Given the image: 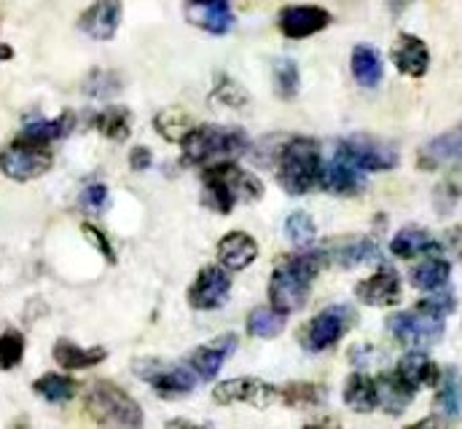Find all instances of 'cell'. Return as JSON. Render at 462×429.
<instances>
[{"mask_svg": "<svg viewBox=\"0 0 462 429\" xmlns=\"http://www.w3.org/2000/svg\"><path fill=\"white\" fill-rule=\"evenodd\" d=\"M328 263L326 252H301V255H285L272 274L269 282V301L277 312L291 315L304 309L310 290H312V279L323 271V266Z\"/></svg>", "mask_w": 462, "mask_h": 429, "instance_id": "6da1fadb", "label": "cell"}, {"mask_svg": "<svg viewBox=\"0 0 462 429\" xmlns=\"http://www.w3.org/2000/svg\"><path fill=\"white\" fill-rule=\"evenodd\" d=\"M202 183L205 205L221 214H229L236 202H258L263 196V183L253 172H245L231 161L205 169Z\"/></svg>", "mask_w": 462, "mask_h": 429, "instance_id": "7a4b0ae2", "label": "cell"}, {"mask_svg": "<svg viewBox=\"0 0 462 429\" xmlns=\"http://www.w3.org/2000/svg\"><path fill=\"white\" fill-rule=\"evenodd\" d=\"M320 148L312 137H293L277 159V180L285 194L304 196L320 178Z\"/></svg>", "mask_w": 462, "mask_h": 429, "instance_id": "3957f363", "label": "cell"}, {"mask_svg": "<svg viewBox=\"0 0 462 429\" xmlns=\"http://www.w3.org/2000/svg\"><path fill=\"white\" fill-rule=\"evenodd\" d=\"M84 406L97 424H111V427H140L143 424L140 406L111 381H92L84 395Z\"/></svg>", "mask_w": 462, "mask_h": 429, "instance_id": "277c9868", "label": "cell"}, {"mask_svg": "<svg viewBox=\"0 0 462 429\" xmlns=\"http://www.w3.org/2000/svg\"><path fill=\"white\" fill-rule=\"evenodd\" d=\"M180 145L186 164H208L218 156H239L247 148V134L229 126H191Z\"/></svg>", "mask_w": 462, "mask_h": 429, "instance_id": "5b68a950", "label": "cell"}, {"mask_svg": "<svg viewBox=\"0 0 462 429\" xmlns=\"http://www.w3.org/2000/svg\"><path fill=\"white\" fill-rule=\"evenodd\" d=\"M51 167V151L49 145H32L24 140H14L8 148L0 151V172L16 183L35 180L46 175Z\"/></svg>", "mask_w": 462, "mask_h": 429, "instance_id": "8992f818", "label": "cell"}, {"mask_svg": "<svg viewBox=\"0 0 462 429\" xmlns=\"http://www.w3.org/2000/svg\"><path fill=\"white\" fill-rule=\"evenodd\" d=\"M132 370L137 379L148 381L162 395H189L197 387V376L186 365H175V362L148 357V360H134Z\"/></svg>", "mask_w": 462, "mask_h": 429, "instance_id": "52a82bcc", "label": "cell"}, {"mask_svg": "<svg viewBox=\"0 0 462 429\" xmlns=\"http://www.w3.org/2000/svg\"><path fill=\"white\" fill-rule=\"evenodd\" d=\"M339 159L349 161L352 167H357L360 172H384L398 167V151L376 137H365V134H355L345 142H339L337 151Z\"/></svg>", "mask_w": 462, "mask_h": 429, "instance_id": "ba28073f", "label": "cell"}, {"mask_svg": "<svg viewBox=\"0 0 462 429\" xmlns=\"http://www.w3.org/2000/svg\"><path fill=\"white\" fill-rule=\"evenodd\" d=\"M387 330L406 346H433L444 338V317L428 315L422 309L398 312L387 317Z\"/></svg>", "mask_w": 462, "mask_h": 429, "instance_id": "9c48e42d", "label": "cell"}, {"mask_svg": "<svg viewBox=\"0 0 462 429\" xmlns=\"http://www.w3.org/2000/svg\"><path fill=\"white\" fill-rule=\"evenodd\" d=\"M355 324V312L349 306H328L301 333V343L307 351H326L345 338V333Z\"/></svg>", "mask_w": 462, "mask_h": 429, "instance_id": "30bf717a", "label": "cell"}, {"mask_svg": "<svg viewBox=\"0 0 462 429\" xmlns=\"http://www.w3.org/2000/svg\"><path fill=\"white\" fill-rule=\"evenodd\" d=\"M277 395H280V389H274L272 384H266L261 379H253V376H239V379L218 384L216 392H213V400L218 406L245 403V406H253V408H269L277 400Z\"/></svg>", "mask_w": 462, "mask_h": 429, "instance_id": "8fae6325", "label": "cell"}, {"mask_svg": "<svg viewBox=\"0 0 462 429\" xmlns=\"http://www.w3.org/2000/svg\"><path fill=\"white\" fill-rule=\"evenodd\" d=\"M331 24V14L320 5H288L277 16V27L285 38L301 41Z\"/></svg>", "mask_w": 462, "mask_h": 429, "instance_id": "7c38bea8", "label": "cell"}, {"mask_svg": "<svg viewBox=\"0 0 462 429\" xmlns=\"http://www.w3.org/2000/svg\"><path fill=\"white\" fill-rule=\"evenodd\" d=\"M231 290V277L221 266H208L197 274L191 290H189V304L194 309H218Z\"/></svg>", "mask_w": 462, "mask_h": 429, "instance_id": "4fadbf2b", "label": "cell"}, {"mask_svg": "<svg viewBox=\"0 0 462 429\" xmlns=\"http://www.w3.org/2000/svg\"><path fill=\"white\" fill-rule=\"evenodd\" d=\"M355 298L365 306H395L401 301V277L393 269H379L355 285Z\"/></svg>", "mask_w": 462, "mask_h": 429, "instance_id": "5bb4252c", "label": "cell"}, {"mask_svg": "<svg viewBox=\"0 0 462 429\" xmlns=\"http://www.w3.org/2000/svg\"><path fill=\"white\" fill-rule=\"evenodd\" d=\"M398 73L409 76V78H422L430 68V51L425 46L422 38L417 35H409V32H401L398 41L393 43V51H390Z\"/></svg>", "mask_w": 462, "mask_h": 429, "instance_id": "9a60e30c", "label": "cell"}, {"mask_svg": "<svg viewBox=\"0 0 462 429\" xmlns=\"http://www.w3.org/2000/svg\"><path fill=\"white\" fill-rule=\"evenodd\" d=\"M186 19L213 35L229 32L234 24L229 0H186Z\"/></svg>", "mask_w": 462, "mask_h": 429, "instance_id": "2e32d148", "label": "cell"}, {"mask_svg": "<svg viewBox=\"0 0 462 429\" xmlns=\"http://www.w3.org/2000/svg\"><path fill=\"white\" fill-rule=\"evenodd\" d=\"M121 22V3L118 0H95L79 19V27L95 41H111Z\"/></svg>", "mask_w": 462, "mask_h": 429, "instance_id": "e0dca14e", "label": "cell"}, {"mask_svg": "<svg viewBox=\"0 0 462 429\" xmlns=\"http://www.w3.org/2000/svg\"><path fill=\"white\" fill-rule=\"evenodd\" d=\"M318 183L328 191V194H337V196H357L363 188H365V178L357 167H352L345 159H334L331 164L320 167V178Z\"/></svg>", "mask_w": 462, "mask_h": 429, "instance_id": "ac0fdd59", "label": "cell"}, {"mask_svg": "<svg viewBox=\"0 0 462 429\" xmlns=\"http://www.w3.org/2000/svg\"><path fill=\"white\" fill-rule=\"evenodd\" d=\"M236 351V335H221V338H216L213 343H208V346H199L194 354H191V368L197 370V376L199 379H205V381H213L218 373H221V368H224V360L231 357Z\"/></svg>", "mask_w": 462, "mask_h": 429, "instance_id": "d6986e66", "label": "cell"}, {"mask_svg": "<svg viewBox=\"0 0 462 429\" xmlns=\"http://www.w3.org/2000/svg\"><path fill=\"white\" fill-rule=\"evenodd\" d=\"M258 255V244L245 231H231L218 242V260L229 271H245Z\"/></svg>", "mask_w": 462, "mask_h": 429, "instance_id": "ffe728a7", "label": "cell"}, {"mask_svg": "<svg viewBox=\"0 0 462 429\" xmlns=\"http://www.w3.org/2000/svg\"><path fill=\"white\" fill-rule=\"evenodd\" d=\"M455 161H462V123L449 129L447 134L430 140L420 151V167L422 169H436V167L455 164Z\"/></svg>", "mask_w": 462, "mask_h": 429, "instance_id": "44dd1931", "label": "cell"}, {"mask_svg": "<svg viewBox=\"0 0 462 429\" xmlns=\"http://www.w3.org/2000/svg\"><path fill=\"white\" fill-rule=\"evenodd\" d=\"M414 395L417 392L398 373H384L376 379V408H384L390 416H401L411 406Z\"/></svg>", "mask_w": 462, "mask_h": 429, "instance_id": "7402d4cb", "label": "cell"}, {"mask_svg": "<svg viewBox=\"0 0 462 429\" xmlns=\"http://www.w3.org/2000/svg\"><path fill=\"white\" fill-rule=\"evenodd\" d=\"M439 392H436V414L444 422H457L462 419V373L457 368H447L439 379Z\"/></svg>", "mask_w": 462, "mask_h": 429, "instance_id": "603a6c76", "label": "cell"}, {"mask_svg": "<svg viewBox=\"0 0 462 429\" xmlns=\"http://www.w3.org/2000/svg\"><path fill=\"white\" fill-rule=\"evenodd\" d=\"M395 373L417 392V389H428V387H436L439 384V379H441V370H439V365L428 357V354H422V351H411V354H406L401 362H398V368H395Z\"/></svg>", "mask_w": 462, "mask_h": 429, "instance_id": "cb8c5ba5", "label": "cell"}, {"mask_svg": "<svg viewBox=\"0 0 462 429\" xmlns=\"http://www.w3.org/2000/svg\"><path fill=\"white\" fill-rule=\"evenodd\" d=\"M441 250V244L425 231V228H401L393 242H390V252L395 258H420V255H436Z\"/></svg>", "mask_w": 462, "mask_h": 429, "instance_id": "d4e9b609", "label": "cell"}, {"mask_svg": "<svg viewBox=\"0 0 462 429\" xmlns=\"http://www.w3.org/2000/svg\"><path fill=\"white\" fill-rule=\"evenodd\" d=\"M108 357V351L103 346H92V349H84V346H76L70 341H57L54 346V360L57 365H62L65 370H84V368H95L100 365L103 360Z\"/></svg>", "mask_w": 462, "mask_h": 429, "instance_id": "484cf974", "label": "cell"}, {"mask_svg": "<svg viewBox=\"0 0 462 429\" xmlns=\"http://www.w3.org/2000/svg\"><path fill=\"white\" fill-rule=\"evenodd\" d=\"M76 126V115L73 113H62L60 118L54 121H35V123H27L22 129V134L16 140H24V142H32V145H49L65 134H70V129Z\"/></svg>", "mask_w": 462, "mask_h": 429, "instance_id": "4316f807", "label": "cell"}, {"mask_svg": "<svg viewBox=\"0 0 462 429\" xmlns=\"http://www.w3.org/2000/svg\"><path fill=\"white\" fill-rule=\"evenodd\" d=\"M352 76L360 87L365 89H374L379 87L382 76H384V68H382V57L376 49L371 46H355L352 49Z\"/></svg>", "mask_w": 462, "mask_h": 429, "instance_id": "83f0119b", "label": "cell"}, {"mask_svg": "<svg viewBox=\"0 0 462 429\" xmlns=\"http://www.w3.org/2000/svg\"><path fill=\"white\" fill-rule=\"evenodd\" d=\"M345 403L355 414H371L376 408V379L352 373L345 384Z\"/></svg>", "mask_w": 462, "mask_h": 429, "instance_id": "f1b7e54d", "label": "cell"}, {"mask_svg": "<svg viewBox=\"0 0 462 429\" xmlns=\"http://www.w3.org/2000/svg\"><path fill=\"white\" fill-rule=\"evenodd\" d=\"M449 274H452V263L444 260V258H428L422 260L420 266L411 269V285L417 290H441L447 282H449Z\"/></svg>", "mask_w": 462, "mask_h": 429, "instance_id": "f546056e", "label": "cell"}, {"mask_svg": "<svg viewBox=\"0 0 462 429\" xmlns=\"http://www.w3.org/2000/svg\"><path fill=\"white\" fill-rule=\"evenodd\" d=\"M379 258V247L374 239L368 236H360V239H349L345 244H339L334 250V260L345 269H352V266H360L365 260H376Z\"/></svg>", "mask_w": 462, "mask_h": 429, "instance_id": "4dcf8cb0", "label": "cell"}, {"mask_svg": "<svg viewBox=\"0 0 462 429\" xmlns=\"http://www.w3.org/2000/svg\"><path fill=\"white\" fill-rule=\"evenodd\" d=\"M32 389H35L43 400H49V403H68V400H73V397H76L79 384H76L70 376L46 373V376H41V379L32 384Z\"/></svg>", "mask_w": 462, "mask_h": 429, "instance_id": "1f68e13d", "label": "cell"}, {"mask_svg": "<svg viewBox=\"0 0 462 429\" xmlns=\"http://www.w3.org/2000/svg\"><path fill=\"white\" fill-rule=\"evenodd\" d=\"M129 126H132V113L126 107H106L103 113L95 115V129L116 142L129 137Z\"/></svg>", "mask_w": 462, "mask_h": 429, "instance_id": "d6a6232c", "label": "cell"}, {"mask_svg": "<svg viewBox=\"0 0 462 429\" xmlns=\"http://www.w3.org/2000/svg\"><path fill=\"white\" fill-rule=\"evenodd\" d=\"M156 132L167 140V142H180L189 132H191V118L183 110H164L153 118Z\"/></svg>", "mask_w": 462, "mask_h": 429, "instance_id": "836d02e7", "label": "cell"}, {"mask_svg": "<svg viewBox=\"0 0 462 429\" xmlns=\"http://www.w3.org/2000/svg\"><path fill=\"white\" fill-rule=\"evenodd\" d=\"M247 330L255 338H274L285 330V315L277 312L274 306L272 309H255L247 317Z\"/></svg>", "mask_w": 462, "mask_h": 429, "instance_id": "e575fe53", "label": "cell"}, {"mask_svg": "<svg viewBox=\"0 0 462 429\" xmlns=\"http://www.w3.org/2000/svg\"><path fill=\"white\" fill-rule=\"evenodd\" d=\"M288 408H312L323 403V389L318 384H285L277 395Z\"/></svg>", "mask_w": 462, "mask_h": 429, "instance_id": "d590c367", "label": "cell"}, {"mask_svg": "<svg viewBox=\"0 0 462 429\" xmlns=\"http://www.w3.org/2000/svg\"><path fill=\"white\" fill-rule=\"evenodd\" d=\"M301 87V76H299V65L288 57L274 62V89L282 100H293L299 95Z\"/></svg>", "mask_w": 462, "mask_h": 429, "instance_id": "8d00e7d4", "label": "cell"}, {"mask_svg": "<svg viewBox=\"0 0 462 429\" xmlns=\"http://www.w3.org/2000/svg\"><path fill=\"white\" fill-rule=\"evenodd\" d=\"M24 357V335L19 330H5L0 335V370H11Z\"/></svg>", "mask_w": 462, "mask_h": 429, "instance_id": "74e56055", "label": "cell"}, {"mask_svg": "<svg viewBox=\"0 0 462 429\" xmlns=\"http://www.w3.org/2000/svg\"><path fill=\"white\" fill-rule=\"evenodd\" d=\"M285 233H288V236H291V242H296L299 247L312 244V242H315V233H318L312 214H307V213L291 214V217L285 220Z\"/></svg>", "mask_w": 462, "mask_h": 429, "instance_id": "f35d334b", "label": "cell"}, {"mask_svg": "<svg viewBox=\"0 0 462 429\" xmlns=\"http://www.w3.org/2000/svg\"><path fill=\"white\" fill-rule=\"evenodd\" d=\"M118 89H121L118 76H116V73H108V70H97V73H92L89 81H87V95H92V97H111Z\"/></svg>", "mask_w": 462, "mask_h": 429, "instance_id": "ab89813d", "label": "cell"}, {"mask_svg": "<svg viewBox=\"0 0 462 429\" xmlns=\"http://www.w3.org/2000/svg\"><path fill=\"white\" fill-rule=\"evenodd\" d=\"M81 210L89 214H100L108 207V188L103 183H92L81 191V199H79Z\"/></svg>", "mask_w": 462, "mask_h": 429, "instance_id": "60d3db41", "label": "cell"}, {"mask_svg": "<svg viewBox=\"0 0 462 429\" xmlns=\"http://www.w3.org/2000/svg\"><path fill=\"white\" fill-rule=\"evenodd\" d=\"M455 306H457V301H455L452 293H441V296H433V298H425V301L417 304V309H422V312H428V315H436V317L452 315Z\"/></svg>", "mask_w": 462, "mask_h": 429, "instance_id": "b9f144b4", "label": "cell"}, {"mask_svg": "<svg viewBox=\"0 0 462 429\" xmlns=\"http://www.w3.org/2000/svg\"><path fill=\"white\" fill-rule=\"evenodd\" d=\"M213 97H216L218 103H224V105H231V107L247 105V95H245L234 81H229V78H221V84L216 87Z\"/></svg>", "mask_w": 462, "mask_h": 429, "instance_id": "7bdbcfd3", "label": "cell"}, {"mask_svg": "<svg viewBox=\"0 0 462 429\" xmlns=\"http://www.w3.org/2000/svg\"><path fill=\"white\" fill-rule=\"evenodd\" d=\"M81 231H84V233H87V239H89V242H92V244H95V247L108 258V263H114L116 252H114V247H111V242H108V236H106L100 228L89 225V223H84V225H81Z\"/></svg>", "mask_w": 462, "mask_h": 429, "instance_id": "ee69618b", "label": "cell"}, {"mask_svg": "<svg viewBox=\"0 0 462 429\" xmlns=\"http://www.w3.org/2000/svg\"><path fill=\"white\" fill-rule=\"evenodd\" d=\"M151 164H153V153H151L148 148H132V153H129V167H132V172H145Z\"/></svg>", "mask_w": 462, "mask_h": 429, "instance_id": "f6af8a7d", "label": "cell"}, {"mask_svg": "<svg viewBox=\"0 0 462 429\" xmlns=\"http://www.w3.org/2000/svg\"><path fill=\"white\" fill-rule=\"evenodd\" d=\"M11 54H14V51H11L8 46H0V59H8Z\"/></svg>", "mask_w": 462, "mask_h": 429, "instance_id": "bcb514c9", "label": "cell"}, {"mask_svg": "<svg viewBox=\"0 0 462 429\" xmlns=\"http://www.w3.org/2000/svg\"><path fill=\"white\" fill-rule=\"evenodd\" d=\"M406 3H409V0H395V8H398V5H406Z\"/></svg>", "mask_w": 462, "mask_h": 429, "instance_id": "7dc6e473", "label": "cell"}]
</instances>
